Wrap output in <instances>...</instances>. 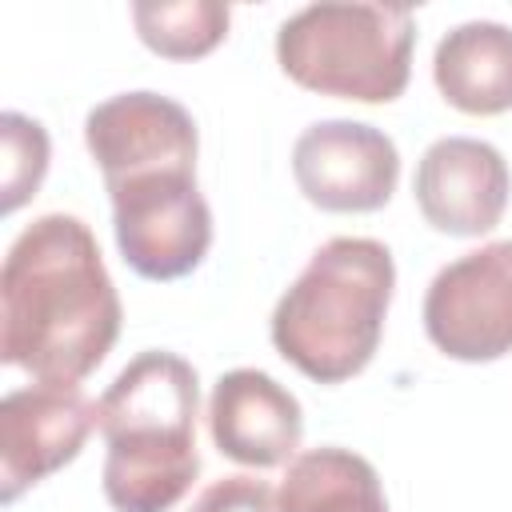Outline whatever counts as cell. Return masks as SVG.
Masks as SVG:
<instances>
[{
	"mask_svg": "<svg viewBox=\"0 0 512 512\" xmlns=\"http://www.w3.org/2000/svg\"><path fill=\"white\" fill-rule=\"evenodd\" d=\"M0 356L40 384H76L120 336V296L84 220H32L0 272Z\"/></svg>",
	"mask_w": 512,
	"mask_h": 512,
	"instance_id": "cell-1",
	"label": "cell"
},
{
	"mask_svg": "<svg viewBox=\"0 0 512 512\" xmlns=\"http://www.w3.org/2000/svg\"><path fill=\"white\" fill-rule=\"evenodd\" d=\"M196 368L176 352H140L100 396L108 444L104 496L116 512H168L196 480Z\"/></svg>",
	"mask_w": 512,
	"mask_h": 512,
	"instance_id": "cell-2",
	"label": "cell"
},
{
	"mask_svg": "<svg viewBox=\"0 0 512 512\" xmlns=\"http://www.w3.org/2000/svg\"><path fill=\"white\" fill-rule=\"evenodd\" d=\"M392 284V252L380 240H328L272 312L276 352L316 384H340L364 372L384 332Z\"/></svg>",
	"mask_w": 512,
	"mask_h": 512,
	"instance_id": "cell-3",
	"label": "cell"
},
{
	"mask_svg": "<svg viewBox=\"0 0 512 512\" xmlns=\"http://www.w3.org/2000/svg\"><path fill=\"white\" fill-rule=\"evenodd\" d=\"M416 20L400 4H308L276 32L280 68L308 92L388 104L408 88Z\"/></svg>",
	"mask_w": 512,
	"mask_h": 512,
	"instance_id": "cell-4",
	"label": "cell"
},
{
	"mask_svg": "<svg viewBox=\"0 0 512 512\" xmlns=\"http://www.w3.org/2000/svg\"><path fill=\"white\" fill-rule=\"evenodd\" d=\"M124 264L144 280L188 276L212 244V212L196 188V164H152L104 180Z\"/></svg>",
	"mask_w": 512,
	"mask_h": 512,
	"instance_id": "cell-5",
	"label": "cell"
},
{
	"mask_svg": "<svg viewBox=\"0 0 512 512\" xmlns=\"http://www.w3.org/2000/svg\"><path fill=\"white\" fill-rule=\"evenodd\" d=\"M424 332L444 356L468 364L512 352V240H492L432 276Z\"/></svg>",
	"mask_w": 512,
	"mask_h": 512,
	"instance_id": "cell-6",
	"label": "cell"
},
{
	"mask_svg": "<svg viewBox=\"0 0 512 512\" xmlns=\"http://www.w3.org/2000/svg\"><path fill=\"white\" fill-rule=\"evenodd\" d=\"M300 192L324 212H376L400 180L396 144L360 120H320L292 148Z\"/></svg>",
	"mask_w": 512,
	"mask_h": 512,
	"instance_id": "cell-7",
	"label": "cell"
},
{
	"mask_svg": "<svg viewBox=\"0 0 512 512\" xmlns=\"http://www.w3.org/2000/svg\"><path fill=\"white\" fill-rule=\"evenodd\" d=\"M96 408L76 384L16 388L0 404V500L12 504L84 448Z\"/></svg>",
	"mask_w": 512,
	"mask_h": 512,
	"instance_id": "cell-8",
	"label": "cell"
},
{
	"mask_svg": "<svg viewBox=\"0 0 512 512\" xmlns=\"http://www.w3.org/2000/svg\"><path fill=\"white\" fill-rule=\"evenodd\" d=\"M508 184V164L492 144L472 136H444L420 156L412 192L436 232L484 236L508 208Z\"/></svg>",
	"mask_w": 512,
	"mask_h": 512,
	"instance_id": "cell-9",
	"label": "cell"
},
{
	"mask_svg": "<svg viewBox=\"0 0 512 512\" xmlns=\"http://www.w3.org/2000/svg\"><path fill=\"white\" fill-rule=\"evenodd\" d=\"M84 140L104 180L152 164H196L200 148L188 108L160 92H120L96 104L84 120Z\"/></svg>",
	"mask_w": 512,
	"mask_h": 512,
	"instance_id": "cell-10",
	"label": "cell"
},
{
	"mask_svg": "<svg viewBox=\"0 0 512 512\" xmlns=\"http://www.w3.org/2000/svg\"><path fill=\"white\" fill-rule=\"evenodd\" d=\"M208 428L216 448L248 468H276L296 456L304 436L300 404L260 368H232L216 380L208 400Z\"/></svg>",
	"mask_w": 512,
	"mask_h": 512,
	"instance_id": "cell-11",
	"label": "cell"
},
{
	"mask_svg": "<svg viewBox=\"0 0 512 512\" xmlns=\"http://www.w3.org/2000/svg\"><path fill=\"white\" fill-rule=\"evenodd\" d=\"M440 96L468 116H500L512 108V28L468 20L452 28L432 56Z\"/></svg>",
	"mask_w": 512,
	"mask_h": 512,
	"instance_id": "cell-12",
	"label": "cell"
},
{
	"mask_svg": "<svg viewBox=\"0 0 512 512\" xmlns=\"http://www.w3.org/2000/svg\"><path fill=\"white\" fill-rule=\"evenodd\" d=\"M280 512H388L376 468L348 448H312L288 460Z\"/></svg>",
	"mask_w": 512,
	"mask_h": 512,
	"instance_id": "cell-13",
	"label": "cell"
},
{
	"mask_svg": "<svg viewBox=\"0 0 512 512\" xmlns=\"http://www.w3.org/2000/svg\"><path fill=\"white\" fill-rule=\"evenodd\" d=\"M228 4L220 0H140L132 4V24L140 40L168 60L208 56L228 32Z\"/></svg>",
	"mask_w": 512,
	"mask_h": 512,
	"instance_id": "cell-14",
	"label": "cell"
},
{
	"mask_svg": "<svg viewBox=\"0 0 512 512\" xmlns=\"http://www.w3.org/2000/svg\"><path fill=\"white\" fill-rule=\"evenodd\" d=\"M0 140H4V212H16L28 196H36L48 172V136L36 120L20 112H4Z\"/></svg>",
	"mask_w": 512,
	"mask_h": 512,
	"instance_id": "cell-15",
	"label": "cell"
},
{
	"mask_svg": "<svg viewBox=\"0 0 512 512\" xmlns=\"http://www.w3.org/2000/svg\"><path fill=\"white\" fill-rule=\"evenodd\" d=\"M188 512H280V496L256 476H224L208 484Z\"/></svg>",
	"mask_w": 512,
	"mask_h": 512,
	"instance_id": "cell-16",
	"label": "cell"
}]
</instances>
